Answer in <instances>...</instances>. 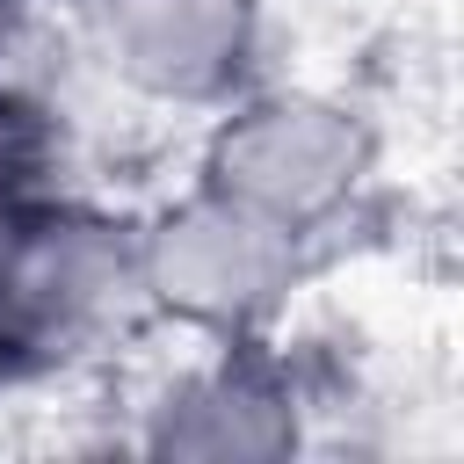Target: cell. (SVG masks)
Instances as JSON below:
<instances>
[{
  "instance_id": "cell-1",
  "label": "cell",
  "mask_w": 464,
  "mask_h": 464,
  "mask_svg": "<svg viewBox=\"0 0 464 464\" xmlns=\"http://www.w3.org/2000/svg\"><path fill=\"white\" fill-rule=\"evenodd\" d=\"M362 167V138L341 109L283 94V102H254L218 130L210 152V188L232 196L239 210L297 232L319 210L341 203V188Z\"/></svg>"
},
{
  "instance_id": "cell-2",
  "label": "cell",
  "mask_w": 464,
  "mask_h": 464,
  "mask_svg": "<svg viewBox=\"0 0 464 464\" xmlns=\"http://www.w3.org/2000/svg\"><path fill=\"white\" fill-rule=\"evenodd\" d=\"M138 276L174 312L210 319V326H239V319L268 312L276 290L290 283V232L210 188L152 232V246L138 254Z\"/></svg>"
},
{
  "instance_id": "cell-3",
  "label": "cell",
  "mask_w": 464,
  "mask_h": 464,
  "mask_svg": "<svg viewBox=\"0 0 464 464\" xmlns=\"http://www.w3.org/2000/svg\"><path fill=\"white\" fill-rule=\"evenodd\" d=\"M130 268L138 261L116 246V232L87 218L14 232L0 261V326L14 348H65L116 304Z\"/></svg>"
},
{
  "instance_id": "cell-4",
  "label": "cell",
  "mask_w": 464,
  "mask_h": 464,
  "mask_svg": "<svg viewBox=\"0 0 464 464\" xmlns=\"http://www.w3.org/2000/svg\"><path fill=\"white\" fill-rule=\"evenodd\" d=\"M102 44L152 94H210L246 58V0H102Z\"/></svg>"
},
{
  "instance_id": "cell-5",
  "label": "cell",
  "mask_w": 464,
  "mask_h": 464,
  "mask_svg": "<svg viewBox=\"0 0 464 464\" xmlns=\"http://www.w3.org/2000/svg\"><path fill=\"white\" fill-rule=\"evenodd\" d=\"M152 442L188 450V457H268L290 442V420L246 370H218V377H196L188 392H174L160 406Z\"/></svg>"
},
{
  "instance_id": "cell-6",
  "label": "cell",
  "mask_w": 464,
  "mask_h": 464,
  "mask_svg": "<svg viewBox=\"0 0 464 464\" xmlns=\"http://www.w3.org/2000/svg\"><path fill=\"white\" fill-rule=\"evenodd\" d=\"M7 239H14V225H7V218H0V261H7Z\"/></svg>"
}]
</instances>
